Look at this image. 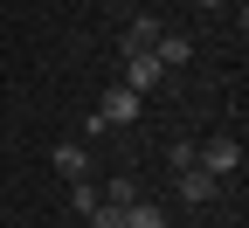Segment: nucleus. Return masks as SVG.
Masks as SVG:
<instances>
[{"instance_id": "f257e3e1", "label": "nucleus", "mask_w": 249, "mask_h": 228, "mask_svg": "<svg viewBox=\"0 0 249 228\" xmlns=\"http://www.w3.org/2000/svg\"><path fill=\"white\" fill-rule=\"evenodd\" d=\"M139 104H145V97H132L124 83H111V90L97 97V118H90V132H118V124H132V118H139Z\"/></svg>"}, {"instance_id": "f03ea898", "label": "nucleus", "mask_w": 249, "mask_h": 228, "mask_svg": "<svg viewBox=\"0 0 249 228\" xmlns=\"http://www.w3.org/2000/svg\"><path fill=\"white\" fill-rule=\"evenodd\" d=\"M194 166H201V173H214V180L235 173V166H242V139H235V132H214L208 145H194Z\"/></svg>"}, {"instance_id": "7ed1b4c3", "label": "nucleus", "mask_w": 249, "mask_h": 228, "mask_svg": "<svg viewBox=\"0 0 249 228\" xmlns=\"http://www.w3.org/2000/svg\"><path fill=\"white\" fill-rule=\"evenodd\" d=\"M166 83V70H160V62H152V55H124V90H132V97H145V90H160Z\"/></svg>"}, {"instance_id": "20e7f679", "label": "nucleus", "mask_w": 249, "mask_h": 228, "mask_svg": "<svg viewBox=\"0 0 249 228\" xmlns=\"http://www.w3.org/2000/svg\"><path fill=\"white\" fill-rule=\"evenodd\" d=\"M160 35H166V28L152 21V14H139L132 28H124V55H152V49H160Z\"/></svg>"}, {"instance_id": "39448f33", "label": "nucleus", "mask_w": 249, "mask_h": 228, "mask_svg": "<svg viewBox=\"0 0 249 228\" xmlns=\"http://www.w3.org/2000/svg\"><path fill=\"white\" fill-rule=\"evenodd\" d=\"M49 159H55V173H70V187H76V180L90 173V145H76V139H62V145H55Z\"/></svg>"}, {"instance_id": "423d86ee", "label": "nucleus", "mask_w": 249, "mask_h": 228, "mask_svg": "<svg viewBox=\"0 0 249 228\" xmlns=\"http://www.w3.org/2000/svg\"><path fill=\"white\" fill-rule=\"evenodd\" d=\"M173 180H180V201H194V208H201V201H214V187H222V180L201 173V166H187V173H173Z\"/></svg>"}, {"instance_id": "0eeeda50", "label": "nucleus", "mask_w": 249, "mask_h": 228, "mask_svg": "<svg viewBox=\"0 0 249 228\" xmlns=\"http://www.w3.org/2000/svg\"><path fill=\"white\" fill-rule=\"evenodd\" d=\"M152 62H160V70H180V62H194V42H187V35H160Z\"/></svg>"}, {"instance_id": "6e6552de", "label": "nucleus", "mask_w": 249, "mask_h": 228, "mask_svg": "<svg viewBox=\"0 0 249 228\" xmlns=\"http://www.w3.org/2000/svg\"><path fill=\"white\" fill-rule=\"evenodd\" d=\"M124 228H166V214L152 201H132V208H124Z\"/></svg>"}, {"instance_id": "1a4fd4ad", "label": "nucleus", "mask_w": 249, "mask_h": 228, "mask_svg": "<svg viewBox=\"0 0 249 228\" xmlns=\"http://www.w3.org/2000/svg\"><path fill=\"white\" fill-rule=\"evenodd\" d=\"M139 201V187H132V173H118L111 187H104V208H132Z\"/></svg>"}, {"instance_id": "9d476101", "label": "nucleus", "mask_w": 249, "mask_h": 228, "mask_svg": "<svg viewBox=\"0 0 249 228\" xmlns=\"http://www.w3.org/2000/svg\"><path fill=\"white\" fill-rule=\"evenodd\" d=\"M70 201H76V214H97V208H104V193H97V187H83V180H76V187H70Z\"/></svg>"}, {"instance_id": "9b49d317", "label": "nucleus", "mask_w": 249, "mask_h": 228, "mask_svg": "<svg viewBox=\"0 0 249 228\" xmlns=\"http://www.w3.org/2000/svg\"><path fill=\"white\" fill-rule=\"evenodd\" d=\"M90 228H124V208H97V214H90Z\"/></svg>"}, {"instance_id": "f8f14e48", "label": "nucleus", "mask_w": 249, "mask_h": 228, "mask_svg": "<svg viewBox=\"0 0 249 228\" xmlns=\"http://www.w3.org/2000/svg\"><path fill=\"white\" fill-rule=\"evenodd\" d=\"M201 7H222V0H201Z\"/></svg>"}]
</instances>
